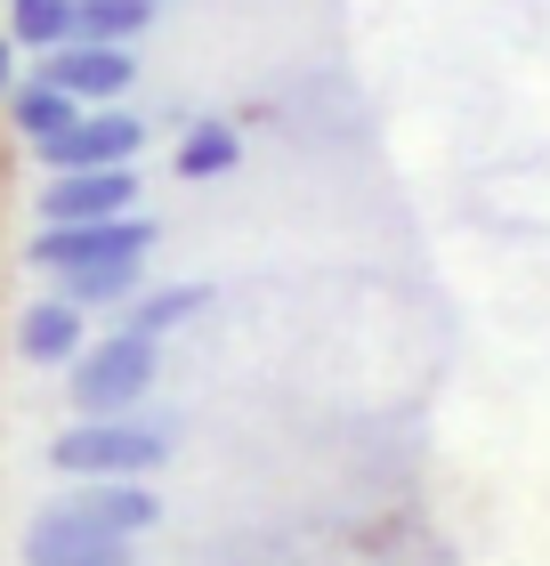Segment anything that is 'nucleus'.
I'll return each mask as SVG.
<instances>
[{"mask_svg":"<svg viewBox=\"0 0 550 566\" xmlns=\"http://www.w3.org/2000/svg\"><path fill=\"white\" fill-rule=\"evenodd\" d=\"M58 518L90 526V534H114V543H138L146 526H163V494L146 478H97V485H73L58 502Z\"/></svg>","mask_w":550,"mask_h":566,"instance_id":"nucleus-5","label":"nucleus"},{"mask_svg":"<svg viewBox=\"0 0 550 566\" xmlns=\"http://www.w3.org/2000/svg\"><path fill=\"white\" fill-rule=\"evenodd\" d=\"M138 202V170H58L41 187V227H97V219H129Z\"/></svg>","mask_w":550,"mask_h":566,"instance_id":"nucleus-7","label":"nucleus"},{"mask_svg":"<svg viewBox=\"0 0 550 566\" xmlns=\"http://www.w3.org/2000/svg\"><path fill=\"white\" fill-rule=\"evenodd\" d=\"M154 380H163V348L138 340V332H106L65 365V397L82 421H122L154 397Z\"/></svg>","mask_w":550,"mask_h":566,"instance_id":"nucleus-1","label":"nucleus"},{"mask_svg":"<svg viewBox=\"0 0 550 566\" xmlns=\"http://www.w3.org/2000/svg\"><path fill=\"white\" fill-rule=\"evenodd\" d=\"M203 307H211V292H203V283H154V292H138V300H129V324H122V332H138V340H154V348H163V332L195 324Z\"/></svg>","mask_w":550,"mask_h":566,"instance_id":"nucleus-10","label":"nucleus"},{"mask_svg":"<svg viewBox=\"0 0 550 566\" xmlns=\"http://www.w3.org/2000/svg\"><path fill=\"white\" fill-rule=\"evenodd\" d=\"M163 461H170V429L163 421H138V413H122V421H73V429H58V446H49V470L73 478V485L146 478V470H163Z\"/></svg>","mask_w":550,"mask_h":566,"instance_id":"nucleus-2","label":"nucleus"},{"mask_svg":"<svg viewBox=\"0 0 550 566\" xmlns=\"http://www.w3.org/2000/svg\"><path fill=\"white\" fill-rule=\"evenodd\" d=\"M154 251V219H97V227H41L33 268L41 275H82V268H122Z\"/></svg>","mask_w":550,"mask_h":566,"instance_id":"nucleus-4","label":"nucleus"},{"mask_svg":"<svg viewBox=\"0 0 550 566\" xmlns=\"http://www.w3.org/2000/svg\"><path fill=\"white\" fill-rule=\"evenodd\" d=\"M138 146H146V122H138V114H122V106H82L58 138H41L33 154L49 163V178H58V170H129V163H138Z\"/></svg>","mask_w":550,"mask_h":566,"instance_id":"nucleus-3","label":"nucleus"},{"mask_svg":"<svg viewBox=\"0 0 550 566\" xmlns=\"http://www.w3.org/2000/svg\"><path fill=\"white\" fill-rule=\"evenodd\" d=\"M41 82L65 90L73 106H114V97L138 82V57L114 49V41H65V49H49V57H41Z\"/></svg>","mask_w":550,"mask_h":566,"instance_id":"nucleus-6","label":"nucleus"},{"mask_svg":"<svg viewBox=\"0 0 550 566\" xmlns=\"http://www.w3.org/2000/svg\"><path fill=\"white\" fill-rule=\"evenodd\" d=\"M0 106H9V122H17V130H24V138H33V146H41V138H58V130H65V122H73V114H82V106H73V97H65V90H49V82H41V73H33V82H17L9 97H0Z\"/></svg>","mask_w":550,"mask_h":566,"instance_id":"nucleus-13","label":"nucleus"},{"mask_svg":"<svg viewBox=\"0 0 550 566\" xmlns=\"http://www.w3.org/2000/svg\"><path fill=\"white\" fill-rule=\"evenodd\" d=\"M58 283V300H73L90 316V307H122L146 292V260H122V268H82V275H49Z\"/></svg>","mask_w":550,"mask_h":566,"instance_id":"nucleus-11","label":"nucleus"},{"mask_svg":"<svg viewBox=\"0 0 550 566\" xmlns=\"http://www.w3.org/2000/svg\"><path fill=\"white\" fill-rule=\"evenodd\" d=\"M17 90V41H0V97Z\"/></svg>","mask_w":550,"mask_h":566,"instance_id":"nucleus-16","label":"nucleus"},{"mask_svg":"<svg viewBox=\"0 0 550 566\" xmlns=\"http://www.w3.org/2000/svg\"><path fill=\"white\" fill-rule=\"evenodd\" d=\"M154 24V0H73V41H114L129 49Z\"/></svg>","mask_w":550,"mask_h":566,"instance_id":"nucleus-12","label":"nucleus"},{"mask_svg":"<svg viewBox=\"0 0 550 566\" xmlns=\"http://www.w3.org/2000/svg\"><path fill=\"white\" fill-rule=\"evenodd\" d=\"M82 348H90V316L73 300H58V292L17 316V356H24V365H73Z\"/></svg>","mask_w":550,"mask_h":566,"instance_id":"nucleus-8","label":"nucleus"},{"mask_svg":"<svg viewBox=\"0 0 550 566\" xmlns=\"http://www.w3.org/2000/svg\"><path fill=\"white\" fill-rule=\"evenodd\" d=\"M243 163V138H235V122H195L187 146H178V178H227Z\"/></svg>","mask_w":550,"mask_h":566,"instance_id":"nucleus-14","label":"nucleus"},{"mask_svg":"<svg viewBox=\"0 0 550 566\" xmlns=\"http://www.w3.org/2000/svg\"><path fill=\"white\" fill-rule=\"evenodd\" d=\"M9 41L24 49H65L73 41V0H9Z\"/></svg>","mask_w":550,"mask_h":566,"instance_id":"nucleus-15","label":"nucleus"},{"mask_svg":"<svg viewBox=\"0 0 550 566\" xmlns=\"http://www.w3.org/2000/svg\"><path fill=\"white\" fill-rule=\"evenodd\" d=\"M24 566H129V543L90 534V526L58 518V510H41L33 534H24Z\"/></svg>","mask_w":550,"mask_h":566,"instance_id":"nucleus-9","label":"nucleus"}]
</instances>
